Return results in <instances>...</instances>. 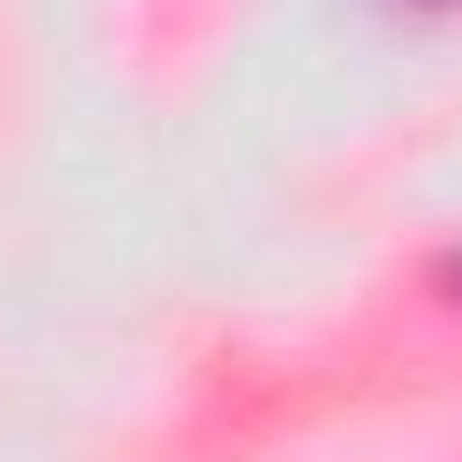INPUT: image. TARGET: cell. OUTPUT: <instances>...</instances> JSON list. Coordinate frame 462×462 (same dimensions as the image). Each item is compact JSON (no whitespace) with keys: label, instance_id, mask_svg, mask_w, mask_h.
<instances>
[{"label":"cell","instance_id":"obj_2","mask_svg":"<svg viewBox=\"0 0 462 462\" xmlns=\"http://www.w3.org/2000/svg\"><path fill=\"white\" fill-rule=\"evenodd\" d=\"M448 296H462V253L448 260Z\"/></svg>","mask_w":462,"mask_h":462},{"label":"cell","instance_id":"obj_1","mask_svg":"<svg viewBox=\"0 0 462 462\" xmlns=\"http://www.w3.org/2000/svg\"><path fill=\"white\" fill-rule=\"evenodd\" d=\"M390 7H404V14H448V7H462V0H390Z\"/></svg>","mask_w":462,"mask_h":462}]
</instances>
